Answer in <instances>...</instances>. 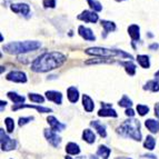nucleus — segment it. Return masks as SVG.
Listing matches in <instances>:
<instances>
[{
	"label": "nucleus",
	"instance_id": "2f4dec72",
	"mask_svg": "<svg viewBox=\"0 0 159 159\" xmlns=\"http://www.w3.org/2000/svg\"><path fill=\"white\" fill-rule=\"evenodd\" d=\"M5 124H6V129L9 134L13 133L15 130V122H13V119L10 118V117H7L5 119Z\"/></svg>",
	"mask_w": 159,
	"mask_h": 159
},
{
	"label": "nucleus",
	"instance_id": "aec40b11",
	"mask_svg": "<svg viewBox=\"0 0 159 159\" xmlns=\"http://www.w3.org/2000/svg\"><path fill=\"white\" fill-rule=\"evenodd\" d=\"M82 106L87 112H91L95 108V103L88 95H82Z\"/></svg>",
	"mask_w": 159,
	"mask_h": 159
},
{
	"label": "nucleus",
	"instance_id": "393cba45",
	"mask_svg": "<svg viewBox=\"0 0 159 159\" xmlns=\"http://www.w3.org/2000/svg\"><path fill=\"white\" fill-rule=\"evenodd\" d=\"M98 116L99 117H114V118H117L118 114H117L116 110L112 108H101L98 111Z\"/></svg>",
	"mask_w": 159,
	"mask_h": 159
},
{
	"label": "nucleus",
	"instance_id": "20e7f679",
	"mask_svg": "<svg viewBox=\"0 0 159 159\" xmlns=\"http://www.w3.org/2000/svg\"><path fill=\"white\" fill-rule=\"evenodd\" d=\"M117 133L120 134L124 137H129L136 141L141 140V133H140V122L136 119H128L124 121L118 127Z\"/></svg>",
	"mask_w": 159,
	"mask_h": 159
},
{
	"label": "nucleus",
	"instance_id": "9d476101",
	"mask_svg": "<svg viewBox=\"0 0 159 159\" xmlns=\"http://www.w3.org/2000/svg\"><path fill=\"white\" fill-rule=\"evenodd\" d=\"M127 31L129 37L131 38V41H133V47L136 48L135 43H138L140 40V27L136 24H133L128 27Z\"/></svg>",
	"mask_w": 159,
	"mask_h": 159
},
{
	"label": "nucleus",
	"instance_id": "f03ea898",
	"mask_svg": "<svg viewBox=\"0 0 159 159\" xmlns=\"http://www.w3.org/2000/svg\"><path fill=\"white\" fill-rule=\"evenodd\" d=\"M41 47V43L37 40H26V41H13L3 45L2 49L10 55H21L32 52Z\"/></svg>",
	"mask_w": 159,
	"mask_h": 159
},
{
	"label": "nucleus",
	"instance_id": "e433bc0d",
	"mask_svg": "<svg viewBox=\"0 0 159 159\" xmlns=\"http://www.w3.org/2000/svg\"><path fill=\"white\" fill-rule=\"evenodd\" d=\"M125 114H126V116H128V117H134V116H135V111H134V110L131 108L126 109Z\"/></svg>",
	"mask_w": 159,
	"mask_h": 159
},
{
	"label": "nucleus",
	"instance_id": "ea45409f",
	"mask_svg": "<svg viewBox=\"0 0 159 159\" xmlns=\"http://www.w3.org/2000/svg\"><path fill=\"white\" fill-rule=\"evenodd\" d=\"M143 157H146V158L148 157V158H151V159H157L156 156H154V155H145Z\"/></svg>",
	"mask_w": 159,
	"mask_h": 159
},
{
	"label": "nucleus",
	"instance_id": "a211bd4d",
	"mask_svg": "<svg viewBox=\"0 0 159 159\" xmlns=\"http://www.w3.org/2000/svg\"><path fill=\"white\" fill-rule=\"evenodd\" d=\"M143 90H148L151 91V93H157L159 91V79L155 78L152 80H149V81L146 82V85L143 86Z\"/></svg>",
	"mask_w": 159,
	"mask_h": 159
},
{
	"label": "nucleus",
	"instance_id": "49530a36",
	"mask_svg": "<svg viewBox=\"0 0 159 159\" xmlns=\"http://www.w3.org/2000/svg\"><path fill=\"white\" fill-rule=\"evenodd\" d=\"M128 159H131V158H128Z\"/></svg>",
	"mask_w": 159,
	"mask_h": 159
},
{
	"label": "nucleus",
	"instance_id": "7c9ffc66",
	"mask_svg": "<svg viewBox=\"0 0 159 159\" xmlns=\"http://www.w3.org/2000/svg\"><path fill=\"white\" fill-rule=\"evenodd\" d=\"M28 98L32 101V102H37V103H43L45 101V98H43V96L39 95V93H30L28 95Z\"/></svg>",
	"mask_w": 159,
	"mask_h": 159
},
{
	"label": "nucleus",
	"instance_id": "a878e982",
	"mask_svg": "<svg viewBox=\"0 0 159 159\" xmlns=\"http://www.w3.org/2000/svg\"><path fill=\"white\" fill-rule=\"evenodd\" d=\"M110 152H111L110 148H108L105 145H100L98 147V150H97V155L100 156L102 159H108V157L110 156Z\"/></svg>",
	"mask_w": 159,
	"mask_h": 159
},
{
	"label": "nucleus",
	"instance_id": "c85d7f7f",
	"mask_svg": "<svg viewBox=\"0 0 159 159\" xmlns=\"http://www.w3.org/2000/svg\"><path fill=\"white\" fill-rule=\"evenodd\" d=\"M87 2L91 10L95 11V12H100L102 10V5L99 2L98 0H87Z\"/></svg>",
	"mask_w": 159,
	"mask_h": 159
},
{
	"label": "nucleus",
	"instance_id": "5701e85b",
	"mask_svg": "<svg viewBox=\"0 0 159 159\" xmlns=\"http://www.w3.org/2000/svg\"><path fill=\"white\" fill-rule=\"evenodd\" d=\"M145 126L147 127V129L152 134H156L159 131V121L155 119H147L145 121Z\"/></svg>",
	"mask_w": 159,
	"mask_h": 159
},
{
	"label": "nucleus",
	"instance_id": "2eb2a0df",
	"mask_svg": "<svg viewBox=\"0 0 159 159\" xmlns=\"http://www.w3.org/2000/svg\"><path fill=\"white\" fill-rule=\"evenodd\" d=\"M101 26L103 28V38H106V36L109 32H114L116 30V24L114 21H110V20H101L100 21Z\"/></svg>",
	"mask_w": 159,
	"mask_h": 159
},
{
	"label": "nucleus",
	"instance_id": "72a5a7b5",
	"mask_svg": "<svg viewBox=\"0 0 159 159\" xmlns=\"http://www.w3.org/2000/svg\"><path fill=\"white\" fill-rule=\"evenodd\" d=\"M137 111L140 116H145L149 112V107L145 105H137Z\"/></svg>",
	"mask_w": 159,
	"mask_h": 159
},
{
	"label": "nucleus",
	"instance_id": "1a4fd4ad",
	"mask_svg": "<svg viewBox=\"0 0 159 159\" xmlns=\"http://www.w3.org/2000/svg\"><path fill=\"white\" fill-rule=\"evenodd\" d=\"M43 134H45L46 139H47L48 143H50L51 146H53L55 148H57V147H58L59 145H60V143H61V138L59 137L58 134H57V133L52 131L51 129H45Z\"/></svg>",
	"mask_w": 159,
	"mask_h": 159
},
{
	"label": "nucleus",
	"instance_id": "f8f14e48",
	"mask_svg": "<svg viewBox=\"0 0 159 159\" xmlns=\"http://www.w3.org/2000/svg\"><path fill=\"white\" fill-rule=\"evenodd\" d=\"M47 122L49 124V126H50V129L52 130V131H55V133H60V131H62V130L66 128L65 124H61L56 117H53V116L48 117Z\"/></svg>",
	"mask_w": 159,
	"mask_h": 159
},
{
	"label": "nucleus",
	"instance_id": "0eeeda50",
	"mask_svg": "<svg viewBox=\"0 0 159 159\" xmlns=\"http://www.w3.org/2000/svg\"><path fill=\"white\" fill-rule=\"evenodd\" d=\"M6 79L9 81L18 82V84H26L28 78H27L26 72L19 71V70H12L6 76Z\"/></svg>",
	"mask_w": 159,
	"mask_h": 159
},
{
	"label": "nucleus",
	"instance_id": "c756f323",
	"mask_svg": "<svg viewBox=\"0 0 159 159\" xmlns=\"http://www.w3.org/2000/svg\"><path fill=\"white\" fill-rule=\"evenodd\" d=\"M118 105H119L120 107H125V108L128 109L133 106V100H131L127 95H124L122 96V98L118 101Z\"/></svg>",
	"mask_w": 159,
	"mask_h": 159
},
{
	"label": "nucleus",
	"instance_id": "7ed1b4c3",
	"mask_svg": "<svg viewBox=\"0 0 159 159\" xmlns=\"http://www.w3.org/2000/svg\"><path fill=\"white\" fill-rule=\"evenodd\" d=\"M85 52L89 56H95L99 57V58H129L130 60L134 58L130 53L126 52L120 49H110V48H105V47H90L87 48Z\"/></svg>",
	"mask_w": 159,
	"mask_h": 159
},
{
	"label": "nucleus",
	"instance_id": "412c9836",
	"mask_svg": "<svg viewBox=\"0 0 159 159\" xmlns=\"http://www.w3.org/2000/svg\"><path fill=\"white\" fill-rule=\"evenodd\" d=\"M7 96H8V98L10 99L16 106L17 105H22V103L25 102V100H26V98H25L24 96L18 95V93H15V91H9V93H7Z\"/></svg>",
	"mask_w": 159,
	"mask_h": 159
},
{
	"label": "nucleus",
	"instance_id": "6ab92c4d",
	"mask_svg": "<svg viewBox=\"0 0 159 159\" xmlns=\"http://www.w3.org/2000/svg\"><path fill=\"white\" fill-rule=\"evenodd\" d=\"M90 126H91V127H93V129L97 130V133L99 134V136H100L101 138H106L107 137L106 127H105L102 124H100V122L97 121V120H93V121L90 122Z\"/></svg>",
	"mask_w": 159,
	"mask_h": 159
},
{
	"label": "nucleus",
	"instance_id": "c03bdc74",
	"mask_svg": "<svg viewBox=\"0 0 159 159\" xmlns=\"http://www.w3.org/2000/svg\"><path fill=\"white\" fill-rule=\"evenodd\" d=\"M117 2H121V1H125V0H116Z\"/></svg>",
	"mask_w": 159,
	"mask_h": 159
},
{
	"label": "nucleus",
	"instance_id": "a18cd8bd",
	"mask_svg": "<svg viewBox=\"0 0 159 159\" xmlns=\"http://www.w3.org/2000/svg\"><path fill=\"white\" fill-rule=\"evenodd\" d=\"M90 159H97V158H96V156H91Z\"/></svg>",
	"mask_w": 159,
	"mask_h": 159
},
{
	"label": "nucleus",
	"instance_id": "39448f33",
	"mask_svg": "<svg viewBox=\"0 0 159 159\" xmlns=\"http://www.w3.org/2000/svg\"><path fill=\"white\" fill-rule=\"evenodd\" d=\"M0 143H1V149L3 151H10L16 148V140L9 137L5 133V130L1 128L0 129Z\"/></svg>",
	"mask_w": 159,
	"mask_h": 159
},
{
	"label": "nucleus",
	"instance_id": "b1692460",
	"mask_svg": "<svg viewBox=\"0 0 159 159\" xmlns=\"http://www.w3.org/2000/svg\"><path fill=\"white\" fill-rule=\"evenodd\" d=\"M82 139L88 143H93L96 141V135L93 130L85 129L82 131Z\"/></svg>",
	"mask_w": 159,
	"mask_h": 159
},
{
	"label": "nucleus",
	"instance_id": "473e14b6",
	"mask_svg": "<svg viewBox=\"0 0 159 159\" xmlns=\"http://www.w3.org/2000/svg\"><path fill=\"white\" fill-rule=\"evenodd\" d=\"M56 2L57 0H43V6L45 9H53L56 8Z\"/></svg>",
	"mask_w": 159,
	"mask_h": 159
},
{
	"label": "nucleus",
	"instance_id": "79ce46f5",
	"mask_svg": "<svg viewBox=\"0 0 159 159\" xmlns=\"http://www.w3.org/2000/svg\"><path fill=\"white\" fill-rule=\"evenodd\" d=\"M155 77H156L157 79H159V70H158V71L156 72V74H155Z\"/></svg>",
	"mask_w": 159,
	"mask_h": 159
},
{
	"label": "nucleus",
	"instance_id": "a19ab883",
	"mask_svg": "<svg viewBox=\"0 0 159 159\" xmlns=\"http://www.w3.org/2000/svg\"><path fill=\"white\" fill-rule=\"evenodd\" d=\"M147 37H149V38H152V37H154V34H151V32H147Z\"/></svg>",
	"mask_w": 159,
	"mask_h": 159
},
{
	"label": "nucleus",
	"instance_id": "f704fd0d",
	"mask_svg": "<svg viewBox=\"0 0 159 159\" xmlns=\"http://www.w3.org/2000/svg\"><path fill=\"white\" fill-rule=\"evenodd\" d=\"M34 117H20L19 118V121H18V125L20 126V127H22V126H25V125H27L29 121H31V120H34Z\"/></svg>",
	"mask_w": 159,
	"mask_h": 159
},
{
	"label": "nucleus",
	"instance_id": "4be33fe9",
	"mask_svg": "<svg viewBox=\"0 0 159 159\" xmlns=\"http://www.w3.org/2000/svg\"><path fill=\"white\" fill-rule=\"evenodd\" d=\"M137 62L139 64V66L143 69H149L150 68V59H149L148 55H138L136 58Z\"/></svg>",
	"mask_w": 159,
	"mask_h": 159
},
{
	"label": "nucleus",
	"instance_id": "6e6552de",
	"mask_svg": "<svg viewBox=\"0 0 159 159\" xmlns=\"http://www.w3.org/2000/svg\"><path fill=\"white\" fill-rule=\"evenodd\" d=\"M11 11L15 13H18L20 16L28 17L30 15V6L25 2H18V3H11L10 5Z\"/></svg>",
	"mask_w": 159,
	"mask_h": 159
},
{
	"label": "nucleus",
	"instance_id": "ddd939ff",
	"mask_svg": "<svg viewBox=\"0 0 159 159\" xmlns=\"http://www.w3.org/2000/svg\"><path fill=\"white\" fill-rule=\"evenodd\" d=\"M22 108H32V109H36L38 112H41V114H47V112H51V109L50 108H47V107H41V106H34V105H17V106H13L12 107V110L13 111H17L19 109H22Z\"/></svg>",
	"mask_w": 159,
	"mask_h": 159
},
{
	"label": "nucleus",
	"instance_id": "4468645a",
	"mask_svg": "<svg viewBox=\"0 0 159 159\" xmlns=\"http://www.w3.org/2000/svg\"><path fill=\"white\" fill-rule=\"evenodd\" d=\"M46 98L49 101L57 103V105H61L62 103V95L60 91L56 90H48L46 91Z\"/></svg>",
	"mask_w": 159,
	"mask_h": 159
},
{
	"label": "nucleus",
	"instance_id": "f3484780",
	"mask_svg": "<svg viewBox=\"0 0 159 159\" xmlns=\"http://www.w3.org/2000/svg\"><path fill=\"white\" fill-rule=\"evenodd\" d=\"M119 65H121L124 68H125L126 72H127L129 76H134L136 74V65L134 64L133 60H127V61H119Z\"/></svg>",
	"mask_w": 159,
	"mask_h": 159
},
{
	"label": "nucleus",
	"instance_id": "4c0bfd02",
	"mask_svg": "<svg viewBox=\"0 0 159 159\" xmlns=\"http://www.w3.org/2000/svg\"><path fill=\"white\" fill-rule=\"evenodd\" d=\"M155 116H156L157 118H159V102H157L156 105H155Z\"/></svg>",
	"mask_w": 159,
	"mask_h": 159
},
{
	"label": "nucleus",
	"instance_id": "37998d69",
	"mask_svg": "<svg viewBox=\"0 0 159 159\" xmlns=\"http://www.w3.org/2000/svg\"><path fill=\"white\" fill-rule=\"evenodd\" d=\"M65 159H72V158H71V157H69V156H66V157H65Z\"/></svg>",
	"mask_w": 159,
	"mask_h": 159
},
{
	"label": "nucleus",
	"instance_id": "dca6fc26",
	"mask_svg": "<svg viewBox=\"0 0 159 159\" xmlns=\"http://www.w3.org/2000/svg\"><path fill=\"white\" fill-rule=\"evenodd\" d=\"M67 97H68V100L71 103H76L79 100V91L76 87L74 86H70V87L67 89Z\"/></svg>",
	"mask_w": 159,
	"mask_h": 159
},
{
	"label": "nucleus",
	"instance_id": "9b49d317",
	"mask_svg": "<svg viewBox=\"0 0 159 159\" xmlns=\"http://www.w3.org/2000/svg\"><path fill=\"white\" fill-rule=\"evenodd\" d=\"M78 34L81 38H84L85 40L87 41H96V36L93 34V31L90 29V28H88V27H85L80 25L78 27Z\"/></svg>",
	"mask_w": 159,
	"mask_h": 159
},
{
	"label": "nucleus",
	"instance_id": "f257e3e1",
	"mask_svg": "<svg viewBox=\"0 0 159 159\" xmlns=\"http://www.w3.org/2000/svg\"><path fill=\"white\" fill-rule=\"evenodd\" d=\"M67 60L66 56L59 51L43 52L34 59L31 64V70L34 72H47L59 68Z\"/></svg>",
	"mask_w": 159,
	"mask_h": 159
},
{
	"label": "nucleus",
	"instance_id": "423d86ee",
	"mask_svg": "<svg viewBox=\"0 0 159 159\" xmlns=\"http://www.w3.org/2000/svg\"><path fill=\"white\" fill-rule=\"evenodd\" d=\"M77 19L84 22H90V24H96L99 20V15L93 10H84L81 13L77 16Z\"/></svg>",
	"mask_w": 159,
	"mask_h": 159
},
{
	"label": "nucleus",
	"instance_id": "bb28decb",
	"mask_svg": "<svg viewBox=\"0 0 159 159\" xmlns=\"http://www.w3.org/2000/svg\"><path fill=\"white\" fill-rule=\"evenodd\" d=\"M66 152L69 155H78L80 152V148L76 143H68L66 146Z\"/></svg>",
	"mask_w": 159,
	"mask_h": 159
},
{
	"label": "nucleus",
	"instance_id": "58836bf2",
	"mask_svg": "<svg viewBox=\"0 0 159 159\" xmlns=\"http://www.w3.org/2000/svg\"><path fill=\"white\" fill-rule=\"evenodd\" d=\"M0 103H1V111H3V107H6V105H7V102L3 100L0 101Z\"/></svg>",
	"mask_w": 159,
	"mask_h": 159
},
{
	"label": "nucleus",
	"instance_id": "c9c22d12",
	"mask_svg": "<svg viewBox=\"0 0 159 159\" xmlns=\"http://www.w3.org/2000/svg\"><path fill=\"white\" fill-rule=\"evenodd\" d=\"M148 48H149V50H152V51L158 50V49H159V43H151V45L148 46Z\"/></svg>",
	"mask_w": 159,
	"mask_h": 159
},
{
	"label": "nucleus",
	"instance_id": "cd10ccee",
	"mask_svg": "<svg viewBox=\"0 0 159 159\" xmlns=\"http://www.w3.org/2000/svg\"><path fill=\"white\" fill-rule=\"evenodd\" d=\"M155 146H156V139L151 135H148L146 137L145 143H143V147L146 149H148V150H154Z\"/></svg>",
	"mask_w": 159,
	"mask_h": 159
}]
</instances>
